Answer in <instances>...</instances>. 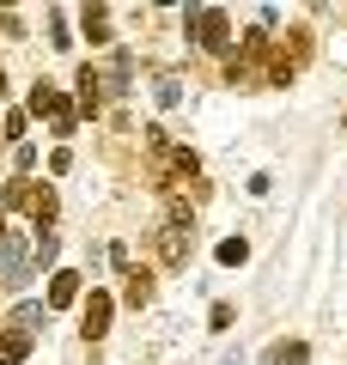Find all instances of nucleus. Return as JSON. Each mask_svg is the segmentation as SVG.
<instances>
[{"instance_id": "ddd939ff", "label": "nucleus", "mask_w": 347, "mask_h": 365, "mask_svg": "<svg viewBox=\"0 0 347 365\" xmlns=\"http://www.w3.org/2000/svg\"><path fill=\"white\" fill-rule=\"evenodd\" d=\"M55 256H61V237H55V232H37V250H31V262H37V268H49Z\"/></svg>"}, {"instance_id": "1a4fd4ad", "label": "nucleus", "mask_w": 347, "mask_h": 365, "mask_svg": "<svg viewBox=\"0 0 347 365\" xmlns=\"http://www.w3.org/2000/svg\"><path fill=\"white\" fill-rule=\"evenodd\" d=\"M79 299V274L74 268H61V274H49V304L61 311V304H74Z\"/></svg>"}, {"instance_id": "2eb2a0df", "label": "nucleus", "mask_w": 347, "mask_h": 365, "mask_svg": "<svg viewBox=\"0 0 347 365\" xmlns=\"http://www.w3.org/2000/svg\"><path fill=\"white\" fill-rule=\"evenodd\" d=\"M37 323H43V304H19V311H13V329H25V335H31Z\"/></svg>"}, {"instance_id": "6e6552de", "label": "nucleus", "mask_w": 347, "mask_h": 365, "mask_svg": "<svg viewBox=\"0 0 347 365\" xmlns=\"http://www.w3.org/2000/svg\"><path fill=\"white\" fill-rule=\"evenodd\" d=\"M74 86H79V110H86V116H98V110H104V79H98V67H79V79H74Z\"/></svg>"}, {"instance_id": "f3484780", "label": "nucleus", "mask_w": 347, "mask_h": 365, "mask_svg": "<svg viewBox=\"0 0 347 365\" xmlns=\"http://www.w3.org/2000/svg\"><path fill=\"white\" fill-rule=\"evenodd\" d=\"M153 98H159V104H165V110H171V104H177V79H171V73H165V79H159V86H153Z\"/></svg>"}, {"instance_id": "9d476101", "label": "nucleus", "mask_w": 347, "mask_h": 365, "mask_svg": "<svg viewBox=\"0 0 347 365\" xmlns=\"http://www.w3.org/2000/svg\"><path fill=\"white\" fill-rule=\"evenodd\" d=\"M31 353V335L25 329H6V335H0V365H19Z\"/></svg>"}, {"instance_id": "f03ea898", "label": "nucleus", "mask_w": 347, "mask_h": 365, "mask_svg": "<svg viewBox=\"0 0 347 365\" xmlns=\"http://www.w3.org/2000/svg\"><path fill=\"white\" fill-rule=\"evenodd\" d=\"M6 207H25L31 220H37V232H49V225H55V189H49V182L37 189V182L19 177V182H6Z\"/></svg>"}, {"instance_id": "7ed1b4c3", "label": "nucleus", "mask_w": 347, "mask_h": 365, "mask_svg": "<svg viewBox=\"0 0 347 365\" xmlns=\"http://www.w3.org/2000/svg\"><path fill=\"white\" fill-rule=\"evenodd\" d=\"M189 37L201 43V49H226V43H231L226 6H195V13H189Z\"/></svg>"}, {"instance_id": "4468645a", "label": "nucleus", "mask_w": 347, "mask_h": 365, "mask_svg": "<svg viewBox=\"0 0 347 365\" xmlns=\"http://www.w3.org/2000/svg\"><path fill=\"white\" fill-rule=\"evenodd\" d=\"M244 256H250V244H244V237H226V244H219V262H226V268H238Z\"/></svg>"}, {"instance_id": "a211bd4d", "label": "nucleus", "mask_w": 347, "mask_h": 365, "mask_svg": "<svg viewBox=\"0 0 347 365\" xmlns=\"http://www.w3.org/2000/svg\"><path fill=\"white\" fill-rule=\"evenodd\" d=\"M0 237H6V207H0Z\"/></svg>"}, {"instance_id": "0eeeda50", "label": "nucleus", "mask_w": 347, "mask_h": 365, "mask_svg": "<svg viewBox=\"0 0 347 365\" xmlns=\"http://www.w3.org/2000/svg\"><path fill=\"white\" fill-rule=\"evenodd\" d=\"M110 311H116L110 292H91V299H86V311H79V329H86V341H98L104 329H110Z\"/></svg>"}, {"instance_id": "6ab92c4d", "label": "nucleus", "mask_w": 347, "mask_h": 365, "mask_svg": "<svg viewBox=\"0 0 347 365\" xmlns=\"http://www.w3.org/2000/svg\"><path fill=\"white\" fill-rule=\"evenodd\" d=\"M0 91H6V73H0Z\"/></svg>"}, {"instance_id": "9b49d317", "label": "nucleus", "mask_w": 347, "mask_h": 365, "mask_svg": "<svg viewBox=\"0 0 347 365\" xmlns=\"http://www.w3.org/2000/svg\"><path fill=\"white\" fill-rule=\"evenodd\" d=\"M79 25H86L91 43H110V13H104V6H86V13H79Z\"/></svg>"}, {"instance_id": "20e7f679", "label": "nucleus", "mask_w": 347, "mask_h": 365, "mask_svg": "<svg viewBox=\"0 0 347 365\" xmlns=\"http://www.w3.org/2000/svg\"><path fill=\"white\" fill-rule=\"evenodd\" d=\"M189 244H195V225H159L153 232V256L165 262V268H189Z\"/></svg>"}, {"instance_id": "dca6fc26", "label": "nucleus", "mask_w": 347, "mask_h": 365, "mask_svg": "<svg viewBox=\"0 0 347 365\" xmlns=\"http://www.w3.org/2000/svg\"><path fill=\"white\" fill-rule=\"evenodd\" d=\"M19 134H25V110H13V116L0 122V140H19Z\"/></svg>"}, {"instance_id": "39448f33", "label": "nucleus", "mask_w": 347, "mask_h": 365, "mask_svg": "<svg viewBox=\"0 0 347 365\" xmlns=\"http://www.w3.org/2000/svg\"><path fill=\"white\" fill-rule=\"evenodd\" d=\"M31 110H37V116H49V122H55V134H74V122H79V110L67 104V98L49 86V79H37V91H31Z\"/></svg>"}, {"instance_id": "f8f14e48", "label": "nucleus", "mask_w": 347, "mask_h": 365, "mask_svg": "<svg viewBox=\"0 0 347 365\" xmlns=\"http://www.w3.org/2000/svg\"><path fill=\"white\" fill-rule=\"evenodd\" d=\"M122 299H129L134 311H141V304H153V280H146V274H129V287H122Z\"/></svg>"}, {"instance_id": "423d86ee", "label": "nucleus", "mask_w": 347, "mask_h": 365, "mask_svg": "<svg viewBox=\"0 0 347 365\" xmlns=\"http://www.w3.org/2000/svg\"><path fill=\"white\" fill-rule=\"evenodd\" d=\"M0 280H6V287H25V280H31V262H25V244H19L13 232L0 237Z\"/></svg>"}, {"instance_id": "f257e3e1", "label": "nucleus", "mask_w": 347, "mask_h": 365, "mask_svg": "<svg viewBox=\"0 0 347 365\" xmlns=\"http://www.w3.org/2000/svg\"><path fill=\"white\" fill-rule=\"evenodd\" d=\"M146 153H153V170L165 177V189H177V182H195V177H201V158H195L189 146H171L165 128H146Z\"/></svg>"}]
</instances>
